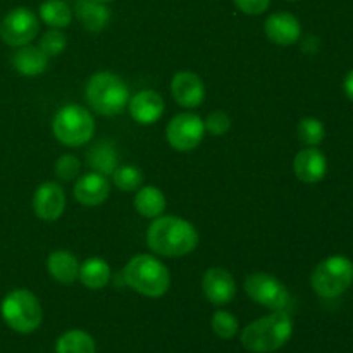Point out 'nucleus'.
Returning <instances> with one entry per match:
<instances>
[{"label": "nucleus", "mask_w": 353, "mask_h": 353, "mask_svg": "<svg viewBox=\"0 0 353 353\" xmlns=\"http://www.w3.org/2000/svg\"><path fill=\"white\" fill-rule=\"evenodd\" d=\"M171 93L176 103L185 109H195L205 99V85L195 72L181 71L172 78Z\"/></svg>", "instance_id": "13"}, {"label": "nucleus", "mask_w": 353, "mask_h": 353, "mask_svg": "<svg viewBox=\"0 0 353 353\" xmlns=\"http://www.w3.org/2000/svg\"><path fill=\"white\" fill-rule=\"evenodd\" d=\"M265 34L269 40L276 45H293L302 37V26L300 21L290 12H274L265 19L264 24Z\"/></svg>", "instance_id": "15"}, {"label": "nucleus", "mask_w": 353, "mask_h": 353, "mask_svg": "<svg viewBox=\"0 0 353 353\" xmlns=\"http://www.w3.org/2000/svg\"><path fill=\"white\" fill-rule=\"evenodd\" d=\"M124 281L130 288L148 299H159L165 295L171 286L169 269L154 255H134L123 271Z\"/></svg>", "instance_id": "3"}, {"label": "nucleus", "mask_w": 353, "mask_h": 353, "mask_svg": "<svg viewBox=\"0 0 353 353\" xmlns=\"http://www.w3.org/2000/svg\"><path fill=\"white\" fill-rule=\"evenodd\" d=\"M38 47L41 48L45 55L48 59L57 57L64 52V48L68 47V40H65V34L62 33L61 30H55V28H50L43 37L40 38V45Z\"/></svg>", "instance_id": "29"}, {"label": "nucleus", "mask_w": 353, "mask_h": 353, "mask_svg": "<svg viewBox=\"0 0 353 353\" xmlns=\"http://www.w3.org/2000/svg\"><path fill=\"white\" fill-rule=\"evenodd\" d=\"M38 16L47 26L62 30L68 28L72 21V9L64 0H45L38 9Z\"/></svg>", "instance_id": "24"}, {"label": "nucleus", "mask_w": 353, "mask_h": 353, "mask_svg": "<svg viewBox=\"0 0 353 353\" xmlns=\"http://www.w3.org/2000/svg\"><path fill=\"white\" fill-rule=\"evenodd\" d=\"M54 137L65 147H81L93 138L95 121L85 107L69 103L64 105L52 121Z\"/></svg>", "instance_id": "7"}, {"label": "nucleus", "mask_w": 353, "mask_h": 353, "mask_svg": "<svg viewBox=\"0 0 353 353\" xmlns=\"http://www.w3.org/2000/svg\"><path fill=\"white\" fill-rule=\"evenodd\" d=\"M310 285L321 299H338L353 285V262L345 255L326 257L314 269Z\"/></svg>", "instance_id": "6"}, {"label": "nucleus", "mask_w": 353, "mask_h": 353, "mask_svg": "<svg viewBox=\"0 0 353 353\" xmlns=\"http://www.w3.org/2000/svg\"><path fill=\"white\" fill-rule=\"evenodd\" d=\"M147 243L162 257H185L199 245V233L188 221L176 216H159L147 231Z\"/></svg>", "instance_id": "1"}, {"label": "nucleus", "mask_w": 353, "mask_h": 353, "mask_svg": "<svg viewBox=\"0 0 353 353\" xmlns=\"http://www.w3.org/2000/svg\"><path fill=\"white\" fill-rule=\"evenodd\" d=\"M88 165L95 172H100L103 176H109L116 171L117 168V152L112 141L100 140L93 145L86 154Z\"/></svg>", "instance_id": "22"}, {"label": "nucleus", "mask_w": 353, "mask_h": 353, "mask_svg": "<svg viewBox=\"0 0 353 353\" xmlns=\"http://www.w3.org/2000/svg\"><path fill=\"white\" fill-rule=\"evenodd\" d=\"M33 210L37 217L47 223L61 219L65 210V193L54 181L41 183L33 195Z\"/></svg>", "instance_id": "11"}, {"label": "nucleus", "mask_w": 353, "mask_h": 353, "mask_svg": "<svg viewBox=\"0 0 353 353\" xmlns=\"http://www.w3.org/2000/svg\"><path fill=\"white\" fill-rule=\"evenodd\" d=\"M202 292L212 305H228L236 295V283L228 269L210 268L203 274Z\"/></svg>", "instance_id": "12"}, {"label": "nucleus", "mask_w": 353, "mask_h": 353, "mask_svg": "<svg viewBox=\"0 0 353 353\" xmlns=\"http://www.w3.org/2000/svg\"><path fill=\"white\" fill-rule=\"evenodd\" d=\"M86 102L100 116H117L128 107L130 88L114 72H97L86 85Z\"/></svg>", "instance_id": "4"}, {"label": "nucleus", "mask_w": 353, "mask_h": 353, "mask_svg": "<svg viewBox=\"0 0 353 353\" xmlns=\"http://www.w3.org/2000/svg\"><path fill=\"white\" fill-rule=\"evenodd\" d=\"M47 271L55 281L71 285L79 276V262L76 255L68 250L52 252L47 259Z\"/></svg>", "instance_id": "18"}, {"label": "nucleus", "mask_w": 353, "mask_h": 353, "mask_svg": "<svg viewBox=\"0 0 353 353\" xmlns=\"http://www.w3.org/2000/svg\"><path fill=\"white\" fill-rule=\"evenodd\" d=\"M76 17L81 21L83 26L88 31L99 33L105 30L110 21L109 7L99 0H78L76 3Z\"/></svg>", "instance_id": "19"}, {"label": "nucleus", "mask_w": 353, "mask_h": 353, "mask_svg": "<svg viewBox=\"0 0 353 353\" xmlns=\"http://www.w3.org/2000/svg\"><path fill=\"white\" fill-rule=\"evenodd\" d=\"M164 99L154 90H141L128 102L131 117L138 124H155L164 114Z\"/></svg>", "instance_id": "16"}, {"label": "nucleus", "mask_w": 353, "mask_h": 353, "mask_svg": "<svg viewBox=\"0 0 353 353\" xmlns=\"http://www.w3.org/2000/svg\"><path fill=\"white\" fill-rule=\"evenodd\" d=\"M290 2H295V0H290Z\"/></svg>", "instance_id": "35"}, {"label": "nucleus", "mask_w": 353, "mask_h": 353, "mask_svg": "<svg viewBox=\"0 0 353 353\" xmlns=\"http://www.w3.org/2000/svg\"><path fill=\"white\" fill-rule=\"evenodd\" d=\"M293 334V321L286 310H272L241 331L240 341L252 353H272L285 347Z\"/></svg>", "instance_id": "2"}, {"label": "nucleus", "mask_w": 353, "mask_h": 353, "mask_svg": "<svg viewBox=\"0 0 353 353\" xmlns=\"http://www.w3.org/2000/svg\"><path fill=\"white\" fill-rule=\"evenodd\" d=\"M203 126H205V131H209L212 137H223V134H226L230 131L231 119L223 110H214L203 121Z\"/></svg>", "instance_id": "31"}, {"label": "nucleus", "mask_w": 353, "mask_h": 353, "mask_svg": "<svg viewBox=\"0 0 353 353\" xmlns=\"http://www.w3.org/2000/svg\"><path fill=\"white\" fill-rule=\"evenodd\" d=\"M210 326H212L214 334L221 340H231L238 334L240 331V324H238V319L228 310H217L212 316V321H210Z\"/></svg>", "instance_id": "27"}, {"label": "nucleus", "mask_w": 353, "mask_h": 353, "mask_svg": "<svg viewBox=\"0 0 353 353\" xmlns=\"http://www.w3.org/2000/svg\"><path fill=\"white\" fill-rule=\"evenodd\" d=\"M55 176H57L61 181H72V179L79 178V171H81V162L76 155L65 154L62 157L57 159L55 162Z\"/></svg>", "instance_id": "30"}, {"label": "nucleus", "mask_w": 353, "mask_h": 353, "mask_svg": "<svg viewBox=\"0 0 353 353\" xmlns=\"http://www.w3.org/2000/svg\"><path fill=\"white\" fill-rule=\"evenodd\" d=\"M110 193V185L107 176L100 172H88L78 178L74 185V199L85 207H97L107 200Z\"/></svg>", "instance_id": "17"}, {"label": "nucleus", "mask_w": 353, "mask_h": 353, "mask_svg": "<svg viewBox=\"0 0 353 353\" xmlns=\"http://www.w3.org/2000/svg\"><path fill=\"white\" fill-rule=\"evenodd\" d=\"M114 185L123 192H134L143 183V172L134 165H121L112 172Z\"/></svg>", "instance_id": "28"}, {"label": "nucleus", "mask_w": 353, "mask_h": 353, "mask_svg": "<svg viewBox=\"0 0 353 353\" xmlns=\"http://www.w3.org/2000/svg\"><path fill=\"white\" fill-rule=\"evenodd\" d=\"M134 209L147 219H155L165 210V196L157 186H143L134 195Z\"/></svg>", "instance_id": "23"}, {"label": "nucleus", "mask_w": 353, "mask_h": 353, "mask_svg": "<svg viewBox=\"0 0 353 353\" xmlns=\"http://www.w3.org/2000/svg\"><path fill=\"white\" fill-rule=\"evenodd\" d=\"M245 292L259 305L272 310H285L290 303V292L274 276L264 271L252 272L245 279Z\"/></svg>", "instance_id": "8"}, {"label": "nucleus", "mask_w": 353, "mask_h": 353, "mask_svg": "<svg viewBox=\"0 0 353 353\" xmlns=\"http://www.w3.org/2000/svg\"><path fill=\"white\" fill-rule=\"evenodd\" d=\"M205 126L199 114L181 112L169 121L165 128V137L169 145L178 152L195 150L203 140Z\"/></svg>", "instance_id": "10"}, {"label": "nucleus", "mask_w": 353, "mask_h": 353, "mask_svg": "<svg viewBox=\"0 0 353 353\" xmlns=\"http://www.w3.org/2000/svg\"><path fill=\"white\" fill-rule=\"evenodd\" d=\"M296 134L299 140L307 147H317L323 143L324 137H326V130L324 124L321 123L317 117H303L296 126Z\"/></svg>", "instance_id": "26"}, {"label": "nucleus", "mask_w": 353, "mask_h": 353, "mask_svg": "<svg viewBox=\"0 0 353 353\" xmlns=\"http://www.w3.org/2000/svg\"><path fill=\"white\" fill-rule=\"evenodd\" d=\"M293 171L302 183L314 185L323 181L327 172L326 155L316 147H307L295 155L293 161Z\"/></svg>", "instance_id": "14"}, {"label": "nucleus", "mask_w": 353, "mask_h": 353, "mask_svg": "<svg viewBox=\"0 0 353 353\" xmlns=\"http://www.w3.org/2000/svg\"><path fill=\"white\" fill-rule=\"evenodd\" d=\"M40 31L38 16L28 7H16L3 16L0 23V38L14 48L30 45Z\"/></svg>", "instance_id": "9"}, {"label": "nucleus", "mask_w": 353, "mask_h": 353, "mask_svg": "<svg viewBox=\"0 0 353 353\" xmlns=\"http://www.w3.org/2000/svg\"><path fill=\"white\" fill-rule=\"evenodd\" d=\"M0 314L7 326L21 334H30L40 327L43 319L40 300L30 290H12L0 305Z\"/></svg>", "instance_id": "5"}, {"label": "nucleus", "mask_w": 353, "mask_h": 353, "mask_svg": "<svg viewBox=\"0 0 353 353\" xmlns=\"http://www.w3.org/2000/svg\"><path fill=\"white\" fill-rule=\"evenodd\" d=\"M12 65L19 74L38 76L41 72H45V69H47L48 57L41 52L40 47L24 45V47H19L14 52Z\"/></svg>", "instance_id": "20"}, {"label": "nucleus", "mask_w": 353, "mask_h": 353, "mask_svg": "<svg viewBox=\"0 0 353 353\" xmlns=\"http://www.w3.org/2000/svg\"><path fill=\"white\" fill-rule=\"evenodd\" d=\"M99 2H103V3H109V2H112V0H99Z\"/></svg>", "instance_id": "34"}, {"label": "nucleus", "mask_w": 353, "mask_h": 353, "mask_svg": "<svg viewBox=\"0 0 353 353\" xmlns=\"http://www.w3.org/2000/svg\"><path fill=\"white\" fill-rule=\"evenodd\" d=\"M343 90H345V95L353 102V69L345 76L343 79Z\"/></svg>", "instance_id": "33"}, {"label": "nucleus", "mask_w": 353, "mask_h": 353, "mask_svg": "<svg viewBox=\"0 0 353 353\" xmlns=\"http://www.w3.org/2000/svg\"><path fill=\"white\" fill-rule=\"evenodd\" d=\"M79 281L88 290H102L110 281V265L100 257H90L79 265Z\"/></svg>", "instance_id": "21"}, {"label": "nucleus", "mask_w": 353, "mask_h": 353, "mask_svg": "<svg viewBox=\"0 0 353 353\" xmlns=\"http://www.w3.org/2000/svg\"><path fill=\"white\" fill-rule=\"evenodd\" d=\"M95 340L81 330L65 331L55 343V353H95Z\"/></svg>", "instance_id": "25"}, {"label": "nucleus", "mask_w": 353, "mask_h": 353, "mask_svg": "<svg viewBox=\"0 0 353 353\" xmlns=\"http://www.w3.org/2000/svg\"><path fill=\"white\" fill-rule=\"evenodd\" d=\"M238 10L248 16H261L271 6V0H233Z\"/></svg>", "instance_id": "32"}]
</instances>
